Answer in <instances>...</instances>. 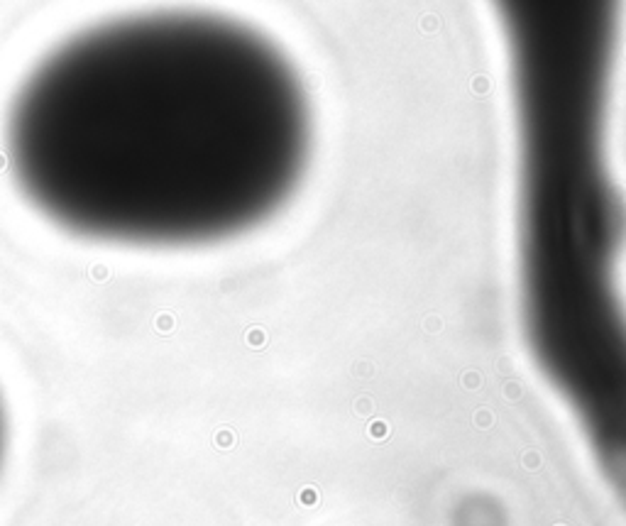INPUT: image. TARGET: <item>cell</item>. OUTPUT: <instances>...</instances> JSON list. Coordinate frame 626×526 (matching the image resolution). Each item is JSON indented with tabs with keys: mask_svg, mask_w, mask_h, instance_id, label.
I'll list each match as a JSON object with an SVG mask.
<instances>
[{
	"mask_svg": "<svg viewBox=\"0 0 626 526\" xmlns=\"http://www.w3.org/2000/svg\"><path fill=\"white\" fill-rule=\"evenodd\" d=\"M313 118L284 52L245 22L154 10L93 25L30 71L5 150L66 233L193 247L267 223L304 181Z\"/></svg>",
	"mask_w": 626,
	"mask_h": 526,
	"instance_id": "obj_1",
	"label": "cell"
},
{
	"mask_svg": "<svg viewBox=\"0 0 626 526\" xmlns=\"http://www.w3.org/2000/svg\"><path fill=\"white\" fill-rule=\"evenodd\" d=\"M516 137V291L526 350L626 494L624 208L609 111L624 0H489Z\"/></svg>",
	"mask_w": 626,
	"mask_h": 526,
	"instance_id": "obj_2",
	"label": "cell"
},
{
	"mask_svg": "<svg viewBox=\"0 0 626 526\" xmlns=\"http://www.w3.org/2000/svg\"><path fill=\"white\" fill-rule=\"evenodd\" d=\"M3 446H5V418H3V406H0V455H3Z\"/></svg>",
	"mask_w": 626,
	"mask_h": 526,
	"instance_id": "obj_3",
	"label": "cell"
}]
</instances>
